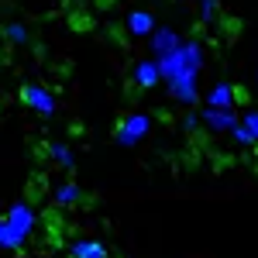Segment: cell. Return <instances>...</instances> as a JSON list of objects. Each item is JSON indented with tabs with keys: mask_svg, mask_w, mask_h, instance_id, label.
Instances as JSON below:
<instances>
[{
	"mask_svg": "<svg viewBox=\"0 0 258 258\" xmlns=\"http://www.w3.org/2000/svg\"><path fill=\"white\" fill-rule=\"evenodd\" d=\"M21 100H24L35 114H41V117H52V114H55V93H52L48 86H41V83H24V86H21Z\"/></svg>",
	"mask_w": 258,
	"mask_h": 258,
	"instance_id": "cell-4",
	"label": "cell"
},
{
	"mask_svg": "<svg viewBox=\"0 0 258 258\" xmlns=\"http://www.w3.org/2000/svg\"><path fill=\"white\" fill-rule=\"evenodd\" d=\"M35 224H38V214H35L31 203H24V200L21 203H11V210L0 217V248L18 251L21 244L31 238Z\"/></svg>",
	"mask_w": 258,
	"mask_h": 258,
	"instance_id": "cell-2",
	"label": "cell"
},
{
	"mask_svg": "<svg viewBox=\"0 0 258 258\" xmlns=\"http://www.w3.org/2000/svg\"><path fill=\"white\" fill-rule=\"evenodd\" d=\"M155 28H159V21L152 11H131L127 14V35H135V38H152Z\"/></svg>",
	"mask_w": 258,
	"mask_h": 258,
	"instance_id": "cell-9",
	"label": "cell"
},
{
	"mask_svg": "<svg viewBox=\"0 0 258 258\" xmlns=\"http://www.w3.org/2000/svg\"><path fill=\"white\" fill-rule=\"evenodd\" d=\"M241 124L251 131V138H255V145H258V107H248V110L241 114Z\"/></svg>",
	"mask_w": 258,
	"mask_h": 258,
	"instance_id": "cell-15",
	"label": "cell"
},
{
	"mask_svg": "<svg viewBox=\"0 0 258 258\" xmlns=\"http://www.w3.org/2000/svg\"><path fill=\"white\" fill-rule=\"evenodd\" d=\"M182 35H179L176 28H155V35H152V59H165V55H172L182 48Z\"/></svg>",
	"mask_w": 258,
	"mask_h": 258,
	"instance_id": "cell-5",
	"label": "cell"
},
{
	"mask_svg": "<svg viewBox=\"0 0 258 258\" xmlns=\"http://www.w3.org/2000/svg\"><path fill=\"white\" fill-rule=\"evenodd\" d=\"M4 38L11 41V45H28L31 35H28V28L21 21H11V24H4Z\"/></svg>",
	"mask_w": 258,
	"mask_h": 258,
	"instance_id": "cell-13",
	"label": "cell"
},
{
	"mask_svg": "<svg viewBox=\"0 0 258 258\" xmlns=\"http://www.w3.org/2000/svg\"><path fill=\"white\" fill-rule=\"evenodd\" d=\"M217 18H220L217 0H200V21H203V24H217Z\"/></svg>",
	"mask_w": 258,
	"mask_h": 258,
	"instance_id": "cell-14",
	"label": "cell"
},
{
	"mask_svg": "<svg viewBox=\"0 0 258 258\" xmlns=\"http://www.w3.org/2000/svg\"><path fill=\"white\" fill-rule=\"evenodd\" d=\"M200 127V114H186L182 117V131H197Z\"/></svg>",
	"mask_w": 258,
	"mask_h": 258,
	"instance_id": "cell-17",
	"label": "cell"
},
{
	"mask_svg": "<svg viewBox=\"0 0 258 258\" xmlns=\"http://www.w3.org/2000/svg\"><path fill=\"white\" fill-rule=\"evenodd\" d=\"M148 131H152V117H148V114H127V117L117 124L114 141H117V145H124V148H135L138 141L148 138Z\"/></svg>",
	"mask_w": 258,
	"mask_h": 258,
	"instance_id": "cell-3",
	"label": "cell"
},
{
	"mask_svg": "<svg viewBox=\"0 0 258 258\" xmlns=\"http://www.w3.org/2000/svg\"><path fill=\"white\" fill-rule=\"evenodd\" d=\"M200 124H203V127H210V131H217V135H231V131L241 124V117L234 114V110H210V107H203Z\"/></svg>",
	"mask_w": 258,
	"mask_h": 258,
	"instance_id": "cell-6",
	"label": "cell"
},
{
	"mask_svg": "<svg viewBox=\"0 0 258 258\" xmlns=\"http://www.w3.org/2000/svg\"><path fill=\"white\" fill-rule=\"evenodd\" d=\"M159 62V73H162V83L169 86V97L176 100V103H197L200 100V86H197V76L200 69H203V41L200 38H186L182 41V48L172 52V55H165V59H155Z\"/></svg>",
	"mask_w": 258,
	"mask_h": 258,
	"instance_id": "cell-1",
	"label": "cell"
},
{
	"mask_svg": "<svg viewBox=\"0 0 258 258\" xmlns=\"http://www.w3.org/2000/svg\"><path fill=\"white\" fill-rule=\"evenodd\" d=\"M255 80H258V76H255Z\"/></svg>",
	"mask_w": 258,
	"mask_h": 258,
	"instance_id": "cell-18",
	"label": "cell"
},
{
	"mask_svg": "<svg viewBox=\"0 0 258 258\" xmlns=\"http://www.w3.org/2000/svg\"><path fill=\"white\" fill-rule=\"evenodd\" d=\"M231 138H234V145H238V148H251V145H255V138H251V131H248L244 124H238V127L231 131Z\"/></svg>",
	"mask_w": 258,
	"mask_h": 258,
	"instance_id": "cell-16",
	"label": "cell"
},
{
	"mask_svg": "<svg viewBox=\"0 0 258 258\" xmlns=\"http://www.w3.org/2000/svg\"><path fill=\"white\" fill-rule=\"evenodd\" d=\"M52 200H55V207H76V203L83 200V189L76 186V182H62V186H55Z\"/></svg>",
	"mask_w": 258,
	"mask_h": 258,
	"instance_id": "cell-12",
	"label": "cell"
},
{
	"mask_svg": "<svg viewBox=\"0 0 258 258\" xmlns=\"http://www.w3.org/2000/svg\"><path fill=\"white\" fill-rule=\"evenodd\" d=\"M69 258H110L107 255V248L93 238H76L69 244Z\"/></svg>",
	"mask_w": 258,
	"mask_h": 258,
	"instance_id": "cell-10",
	"label": "cell"
},
{
	"mask_svg": "<svg viewBox=\"0 0 258 258\" xmlns=\"http://www.w3.org/2000/svg\"><path fill=\"white\" fill-rule=\"evenodd\" d=\"M131 83H135L138 90H152V86H159V83H162L159 62H155V59H141V62H135V69H131Z\"/></svg>",
	"mask_w": 258,
	"mask_h": 258,
	"instance_id": "cell-8",
	"label": "cell"
},
{
	"mask_svg": "<svg viewBox=\"0 0 258 258\" xmlns=\"http://www.w3.org/2000/svg\"><path fill=\"white\" fill-rule=\"evenodd\" d=\"M234 103H238V90L227 80H220V83L210 86V93H207V107H210V110H234Z\"/></svg>",
	"mask_w": 258,
	"mask_h": 258,
	"instance_id": "cell-7",
	"label": "cell"
},
{
	"mask_svg": "<svg viewBox=\"0 0 258 258\" xmlns=\"http://www.w3.org/2000/svg\"><path fill=\"white\" fill-rule=\"evenodd\" d=\"M48 159L55 162L59 169H66V172H69V169L76 165V152H73L66 141H48Z\"/></svg>",
	"mask_w": 258,
	"mask_h": 258,
	"instance_id": "cell-11",
	"label": "cell"
}]
</instances>
